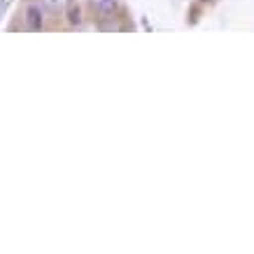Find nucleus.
Returning a JSON list of instances; mask_svg holds the SVG:
<instances>
[{
  "label": "nucleus",
  "mask_w": 254,
  "mask_h": 254,
  "mask_svg": "<svg viewBox=\"0 0 254 254\" xmlns=\"http://www.w3.org/2000/svg\"><path fill=\"white\" fill-rule=\"evenodd\" d=\"M23 26L28 31H40L45 26V14H42V7H40L38 2L26 5V9H23Z\"/></svg>",
  "instance_id": "1"
},
{
  "label": "nucleus",
  "mask_w": 254,
  "mask_h": 254,
  "mask_svg": "<svg viewBox=\"0 0 254 254\" xmlns=\"http://www.w3.org/2000/svg\"><path fill=\"white\" fill-rule=\"evenodd\" d=\"M117 5H119V0H91V7L98 12L100 16H110L115 14Z\"/></svg>",
  "instance_id": "2"
},
{
  "label": "nucleus",
  "mask_w": 254,
  "mask_h": 254,
  "mask_svg": "<svg viewBox=\"0 0 254 254\" xmlns=\"http://www.w3.org/2000/svg\"><path fill=\"white\" fill-rule=\"evenodd\" d=\"M42 5L47 9H52V12H59V9H63L68 5V0H42Z\"/></svg>",
  "instance_id": "3"
},
{
  "label": "nucleus",
  "mask_w": 254,
  "mask_h": 254,
  "mask_svg": "<svg viewBox=\"0 0 254 254\" xmlns=\"http://www.w3.org/2000/svg\"><path fill=\"white\" fill-rule=\"evenodd\" d=\"M70 23H82V12H79V7L70 9Z\"/></svg>",
  "instance_id": "4"
}]
</instances>
